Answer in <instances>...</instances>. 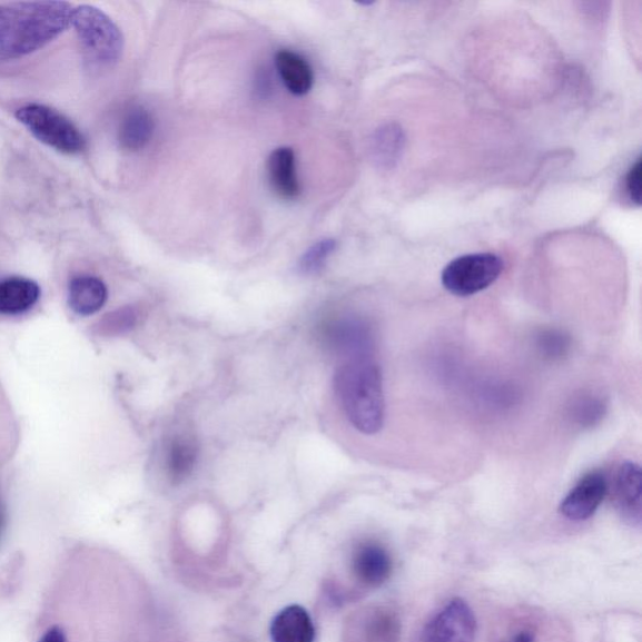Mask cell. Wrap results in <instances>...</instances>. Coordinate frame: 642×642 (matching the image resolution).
<instances>
[{"mask_svg": "<svg viewBox=\"0 0 642 642\" xmlns=\"http://www.w3.org/2000/svg\"><path fill=\"white\" fill-rule=\"evenodd\" d=\"M73 8L66 2L0 4V59H18L51 43L71 24Z\"/></svg>", "mask_w": 642, "mask_h": 642, "instance_id": "6da1fadb", "label": "cell"}, {"mask_svg": "<svg viewBox=\"0 0 642 642\" xmlns=\"http://www.w3.org/2000/svg\"><path fill=\"white\" fill-rule=\"evenodd\" d=\"M335 392L345 416L355 429L373 436L383 428V377L372 354L348 358L340 365L335 374Z\"/></svg>", "mask_w": 642, "mask_h": 642, "instance_id": "7a4b0ae2", "label": "cell"}, {"mask_svg": "<svg viewBox=\"0 0 642 642\" xmlns=\"http://www.w3.org/2000/svg\"><path fill=\"white\" fill-rule=\"evenodd\" d=\"M71 24L87 61L93 67H112L120 61L125 43L121 29L101 9L92 6L75 8Z\"/></svg>", "mask_w": 642, "mask_h": 642, "instance_id": "3957f363", "label": "cell"}, {"mask_svg": "<svg viewBox=\"0 0 642 642\" xmlns=\"http://www.w3.org/2000/svg\"><path fill=\"white\" fill-rule=\"evenodd\" d=\"M16 117L38 141L59 152L77 155L86 148L85 137L78 128L51 107L28 105L19 108Z\"/></svg>", "mask_w": 642, "mask_h": 642, "instance_id": "277c9868", "label": "cell"}, {"mask_svg": "<svg viewBox=\"0 0 642 642\" xmlns=\"http://www.w3.org/2000/svg\"><path fill=\"white\" fill-rule=\"evenodd\" d=\"M503 261L495 254H471L451 261L442 273V284L451 294L471 296L495 283Z\"/></svg>", "mask_w": 642, "mask_h": 642, "instance_id": "5b68a950", "label": "cell"}, {"mask_svg": "<svg viewBox=\"0 0 642 642\" xmlns=\"http://www.w3.org/2000/svg\"><path fill=\"white\" fill-rule=\"evenodd\" d=\"M477 620L466 601L453 599L422 632L419 642H474Z\"/></svg>", "mask_w": 642, "mask_h": 642, "instance_id": "8992f818", "label": "cell"}, {"mask_svg": "<svg viewBox=\"0 0 642 642\" xmlns=\"http://www.w3.org/2000/svg\"><path fill=\"white\" fill-rule=\"evenodd\" d=\"M608 491L609 483L605 474L599 471L590 472L561 502L560 513L570 521H586L595 515Z\"/></svg>", "mask_w": 642, "mask_h": 642, "instance_id": "52a82bcc", "label": "cell"}, {"mask_svg": "<svg viewBox=\"0 0 642 642\" xmlns=\"http://www.w3.org/2000/svg\"><path fill=\"white\" fill-rule=\"evenodd\" d=\"M322 338L328 348L347 355L348 358L372 354L371 329L359 319H330L323 324Z\"/></svg>", "mask_w": 642, "mask_h": 642, "instance_id": "ba28073f", "label": "cell"}, {"mask_svg": "<svg viewBox=\"0 0 642 642\" xmlns=\"http://www.w3.org/2000/svg\"><path fill=\"white\" fill-rule=\"evenodd\" d=\"M352 570L355 579L364 586L379 587L389 580L393 561L379 543L364 542L353 553Z\"/></svg>", "mask_w": 642, "mask_h": 642, "instance_id": "9c48e42d", "label": "cell"}, {"mask_svg": "<svg viewBox=\"0 0 642 642\" xmlns=\"http://www.w3.org/2000/svg\"><path fill=\"white\" fill-rule=\"evenodd\" d=\"M614 500L620 515L631 525L640 526L642 510V473L638 463L625 462L614 480Z\"/></svg>", "mask_w": 642, "mask_h": 642, "instance_id": "30bf717a", "label": "cell"}, {"mask_svg": "<svg viewBox=\"0 0 642 642\" xmlns=\"http://www.w3.org/2000/svg\"><path fill=\"white\" fill-rule=\"evenodd\" d=\"M268 176L273 191L279 199L293 201L300 195L296 158L293 148H276L269 156Z\"/></svg>", "mask_w": 642, "mask_h": 642, "instance_id": "8fae6325", "label": "cell"}, {"mask_svg": "<svg viewBox=\"0 0 642 642\" xmlns=\"http://www.w3.org/2000/svg\"><path fill=\"white\" fill-rule=\"evenodd\" d=\"M273 642H314V622L304 608L292 605L283 609L270 625Z\"/></svg>", "mask_w": 642, "mask_h": 642, "instance_id": "7c38bea8", "label": "cell"}, {"mask_svg": "<svg viewBox=\"0 0 642 642\" xmlns=\"http://www.w3.org/2000/svg\"><path fill=\"white\" fill-rule=\"evenodd\" d=\"M275 66L290 93L302 97L310 92L314 85L313 68L303 56L282 49L275 56Z\"/></svg>", "mask_w": 642, "mask_h": 642, "instance_id": "4fadbf2b", "label": "cell"}, {"mask_svg": "<svg viewBox=\"0 0 642 642\" xmlns=\"http://www.w3.org/2000/svg\"><path fill=\"white\" fill-rule=\"evenodd\" d=\"M155 128V118L150 111L141 106L132 107L122 118L118 141L127 151H141L151 142Z\"/></svg>", "mask_w": 642, "mask_h": 642, "instance_id": "5bb4252c", "label": "cell"}, {"mask_svg": "<svg viewBox=\"0 0 642 642\" xmlns=\"http://www.w3.org/2000/svg\"><path fill=\"white\" fill-rule=\"evenodd\" d=\"M359 634L362 642H401L402 622L388 608H373L360 618Z\"/></svg>", "mask_w": 642, "mask_h": 642, "instance_id": "9a60e30c", "label": "cell"}, {"mask_svg": "<svg viewBox=\"0 0 642 642\" xmlns=\"http://www.w3.org/2000/svg\"><path fill=\"white\" fill-rule=\"evenodd\" d=\"M41 296L36 282L26 278H8L0 282V314L18 315L31 309Z\"/></svg>", "mask_w": 642, "mask_h": 642, "instance_id": "2e32d148", "label": "cell"}, {"mask_svg": "<svg viewBox=\"0 0 642 642\" xmlns=\"http://www.w3.org/2000/svg\"><path fill=\"white\" fill-rule=\"evenodd\" d=\"M108 298L107 286L95 276H78L69 284V305L79 315L101 310Z\"/></svg>", "mask_w": 642, "mask_h": 642, "instance_id": "e0dca14e", "label": "cell"}, {"mask_svg": "<svg viewBox=\"0 0 642 642\" xmlns=\"http://www.w3.org/2000/svg\"><path fill=\"white\" fill-rule=\"evenodd\" d=\"M199 458V447L194 439L176 437L167 450L166 467L170 480L179 485L191 476Z\"/></svg>", "mask_w": 642, "mask_h": 642, "instance_id": "ac0fdd59", "label": "cell"}, {"mask_svg": "<svg viewBox=\"0 0 642 642\" xmlns=\"http://www.w3.org/2000/svg\"><path fill=\"white\" fill-rule=\"evenodd\" d=\"M606 413L605 403L594 395H582L570 409V416L581 428H591L604 418Z\"/></svg>", "mask_w": 642, "mask_h": 642, "instance_id": "d6986e66", "label": "cell"}, {"mask_svg": "<svg viewBox=\"0 0 642 642\" xmlns=\"http://www.w3.org/2000/svg\"><path fill=\"white\" fill-rule=\"evenodd\" d=\"M337 241L324 239L315 243L304 253L299 261V270L304 275L319 274L327 265L330 256L337 250Z\"/></svg>", "mask_w": 642, "mask_h": 642, "instance_id": "ffe728a7", "label": "cell"}, {"mask_svg": "<svg viewBox=\"0 0 642 642\" xmlns=\"http://www.w3.org/2000/svg\"><path fill=\"white\" fill-rule=\"evenodd\" d=\"M537 345L540 350L550 358H560L570 348L567 335L557 330H545L539 335Z\"/></svg>", "mask_w": 642, "mask_h": 642, "instance_id": "44dd1931", "label": "cell"}, {"mask_svg": "<svg viewBox=\"0 0 642 642\" xmlns=\"http://www.w3.org/2000/svg\"><path fill=\"white\" fill-rule=\"evenodd\" d=\"M626 191L630 199L636 205L641 204V161L631 167L626 176Z\"/></svg>", "mask_w": 642, "mask_h": 642, "instance_id": "7402d4cb", "label": "cell"}, {"mask_svg": "<svg viewBox=\"0 0 642 642\" xmlns=\"http://www.w3.org/2000/svg\"><path fill=\"white\" fill-rule=\"evenodd\" d=\"M38 642H67L66 632L62 628L53 626L48 629Z\"/></svg>", "mask_w": 642, "mask_h": 642, "instance_id": "603a6c76", "label": "cell"}, {"mask_svg": "<svg viewBox=\"0 0 642 642\" xmlns=\"http://www.w3.org/2000/svg\"><path fill=\"white\" fill-rule=\"evenodd\" d=\"M512 642H535V636L530 631H521Z\"/></svg>", "mask_w": 642, "mask_h": 642, "instance_id": "cb8c5ba5", "label": "cell"}, {"mask_svg": "<svg viewBox=\"0 0 642 642\" xmlns=\"http://www.w3.org/2000/svg\"><path fill=\"white\" fill-rule=\"evenodd\" d=\"M2 525H3V515L2 510H0V530H2Z\"/></svg>", "mask_w": 642, "mask_h": 642, "instance_id": "d4e9b609", "label": "cell"}]
</instances>
